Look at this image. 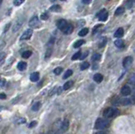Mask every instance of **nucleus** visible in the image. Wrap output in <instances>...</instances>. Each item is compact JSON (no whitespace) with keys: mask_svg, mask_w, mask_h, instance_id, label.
<instances>
[{"mask_svg":"<svg viewBox=\"0 0 135 134\" xmlns=\"http://www.w3.org/2000/svg\"><path fill=\"white\" fill-rule=\"evenodd\" d=\"M117 114H118L117 109L112 108V107H108V108L105 109V111H103V116L106 119H112L117 116Z\"/></svg>","mask_w":135,"mask_h":134,"instance_id":"obj_1","label":"nucleus"},{"mask_svg":"<svg viewBox=\"0 0 135 134\" xmlns=\"http://www.w3.org/2000/svg\"><path fill=\"white\" fill-rule=\"evenodd\" d=\"M110 123L109 121H107V119L106 118H98L96 121H95V128L97 130H103L106 129L109 127Z\"/></svg>","mask_w":135,"mask_h":134,"instance_id":"obj_2","label":"nucleus"},{"mask_svg":"<svg viewBox=\"0 0 135 134\" xmlns=\"http://www.w3.org/2000/svg\"><path fill=\"white\" fill-rule=\"evenodd\" d=\"M29 26L31 28H39L41 26V22L39 20L37 16H34L29 21Z\"/></svg>","mask_w":135,"mask_h":134,"instance_id":"obj_3","label":"nucleus"},{"mask_svg":"<svg viewBox=\"0 0 135 134\" xmlns=\"http://www.w3.org/2000/svg\"><path fill=\"white\" fill-rule=\"evenodd\" d=\"M97 17L99 19V20H101V21H106L108 18L107 11H106L105 9H101V11H99V13L97 14Z\"/></svg>","mask_w":135,"mask_h":134,"instance_id":"obj_4","label":"nucleus"},{"mask_svg":"<svg viewBox=\"0 0 135 134\" xmlns=\"http://www.w3.org/2000/svg\"><path fill=\"white\" fill-rule=\"evenodd\" d=\"M32 34H33V30H32L31 29H28V30H26L25 31H24L23 34H22V36H20V41H27V40H29L30 37H31Z\"/></svg>","mask_w":135,"mask_h":134,"instance_id":"obj_5","label":"nucleus"},{"mask_svg":"<svg viewBox=\"0 0 135 134\" xmlns=\"http://www.w3.org/2000/svg\"><path fill=\"white\" fill-rule=\"evenodd\" d=\"M133 64V57L128 56V57H126L122 61V66H123L124 68H128L130 67Z\"/></svg>","mask_w":135,"mask_h":134,"instance_id":"obj_6","label":"nucleus"},{"mask_svg":"<svg viewBox=\"0 0 135 134\" xmlns=\"http://www.w3.org/2000/svg\"><path fill=\"white\" fill-rule=\"evenodd\" d=\"M69 127V121L68 120V119H64V120L63 121L62 124H61V133H66L68 131V129Z\"/></svg>","mask_w":135,"mask_h":134,"instance_id":"obj_7","label":"nucleus"},{"mask_svg":"<svg viewBox=\"0 0 135 134\" xmlns=\"http://www.w3.org/2000/svg\"><path fill=\"white\" fill-rule=\"evenodd\" d=\"M67 25H68V22L65 20H63V19H61V20H59L57 22V26H58V28L60 30H62V31L66 28Z\"/></svg>","mask_w":135,"mask_h":134,"instance_id":"obj_8","label":"nucleus"},{"mask_svg":"<svg viewBox=\"0 0 135 134\" xmlns=\"http://www.w3.org/2000/svg\"><path fill=\"white\" fill-rule=\"evenodd\" d=\"M131 92H132V89L128 85H124L121 89V94L123 96H128L131 94Z\"/></svg>","mask_w":135,"mask_h":134,"instance_id":"obj_9","label":"nucleus"},{"mask_svg":"<svg viewBox=\"0 0 135 134\" xmlns=\"http://www.w3.org/2000/svg\"><path fill=\"white\" fill-rule=\"evenodd\" d=\"M24 23V20H18L17 21L15 22V24H14V27H13V32H16L21 27V25Z\"/></svg>","mask_w":135,"mask_h":134,"instance_id":"obj_10","label":"nucleus"},{"mask_svg":"<svg viewBox=\"0 0 135 134\" xmlns=\"http://www.w3.org/2000/svg\"><path fill=\"white\" fill-rule=\"evenodd\" d=\"M73 26L70 24H68V25L66 26V28L63 30V32L64 33L65 35H70L71 33L73 32Z\"/></svg>","mask_w":135,"mask_h":134,"instance_id":"obj_11","label":"nucleus"},{"mask_svg":"<svg viewBox=\"0 0 135 134\" xmlns=\"http://www.w3.org/2000/svg\"><path fill=\"white\" fill-rule=\"evenodd\" d=\"M30 79L32 82H37L39 79H40V73L38 72H35V73L30 74Z\"/></svg>","mask_w":135,"mask_h":134,"instance_id":"obj_12","label":"nucleus"},{"mask_svg":"<svg viewBox=\"0 0 135 134\" xmlns=\"http://www.w3.org/2000/svg\"><path fill=\"white\" fill-rule=\"evenodd\" d=\"M94 80H95L96 83H98V84H100L101 82L103 80V75L102 74H101V73H95V75H94Z\"/></svg>","mask_w":135,"mask_h":134,"instance_id":"obj_13","label":"nucleus"},{"mask_svg":"<svg viewBox=\"0 0 135 134\" xmlns=\"http://www.w3.org/2000/svg\"><path fill=\"white\" fill-rule=\"evenodd\" d=\"M123 34H124V30L122 28H119L116 30V31L115 32L114 34V36L116 37V38H121L122 36H123Z\"/></svg>","mask_w":135,"mask_h":134,"instance_id":"obj_14","label":"nucleus"},{"mask_svg":"<svg viewBox=\"0 0 135 134\" xmlns=\"http://www.w3.org/2000/svg\"><path fill=\"white\" fill-rule=\"evenodd\" d=\"M17 67L20 71H24V70H25V68L27 67V63H26L25 62H20L17 65Z\"/></svg>","mask_w":135,"mask_h":134,"instance_id":"obj_15","label":"nucleus"},{"mask_svg":"<svg viewBox=\"0 0 135 134\" xmlns=\"http://www.w3.org/2000/svg\"><path fill=\"white\" fill-rule=\"evenodd\" d=\"M124 12H125V8L122 7V6H121V7L117 8V9H116V11H115V15H116V16L122 15V14H124Z\"/></svg>","mask_w":135,"mask_h":134,"instance_id":"obj_16","label":"nucleus"},{"mask_svg":"<svg viewBox=\"0 0 135 134\" xmlns=\"http://www.w3.org/2000/svg\"><path fill=\"white\" fill-rule=\"evenodd\" d=\"M114 44H115V46L116 47H118V48H122V47H123V46H124L123 41L121 40V39H117V40H116L115 42H114Z\"/></svg>","mask_w":135,"mask_h":134,"instance_id":"obj_17","label":"nucleus"},{"mask_svg":"<svg viewBox=\"0 0 135 134\" xmlns=\"http://www.w3.org/2000/svg\"><path fill=\"white\" fill-rule=\"evenodd\" d=\"M73 85V81H68L66 83L64 84V85H63V89L64 90H68L70 88H72V86Z\"/></svg>","mask_w":135,"mask_h":134,"instance_id":"obj_18","label":"nucleus"},{"mask_svg":"<svg viewBox=\"0 0 135 134\" xmlns=\"http://www.w3.org/2000/svg\"><path fill=\"white\" fill-rule=\"evenodd\" d=\"M41 106H42V103H41L40 101H38V102H36L35 104L32 106L31 107V110L33 111H39V109L41 108Z\"/></svg>","mask_w":135,"mask_h":134,"instance_id":"obj_19","label":"nucleus"},{"mask_svg":"<svg viewBox=\"0 0 135 134\" xmlns=\"http://www.w3.org/2000/svg\"><path fill=\"white\" fill-rule=\"evenodd\" d=\"M50 10H51V11H52V12H56V13H58V12L61 11V6L58 5V4L53 5L50 8Z\"/></svg>","mask_w":135,"mask_h":134,"instance_id":"obj_20","label":"nucleus"},{"mask_svg":"<svg viewBox=\"0 0 135 134\" xmlns=\"http://www.w3.org/2000/svg\"><path fill=\"white\" fill-rule=\"evenodd\" d=\"M88 33H89V29H88V28H83L82 30L79 32V36H85Z\"/></svg>","mask_w":135,"mask_h":134,"instance_id":"obj_21","label":"nucleus"},{"mask_svg":"<svg viewBox=\"0 0 135 134\" xmlns=\"http://www.w3.org/2000/svg\"><path fill=\"white\" fill-rule=\"evenodd\" d=\"M83 44H85V41L84 40H78L77 42L73 44V47H74V48H78V47L82 46Z\"/></svg>","mask_w":135,"mask_h":134,"instance_id":"obj_22","label":"nucleus"},{"mask_svg":"<svg viewBox=\"0 0 135 134\" xmlns=\"http://www.w3.org/2000/svg\"><path fill=\"white\" fill-rule=\"evenodd\" d=\"M73 74V71L71 69H68V70H67L66 72H65V73H64V75H63V79H68V78H69L71 75Z\"/></svg>","mask_w":135,"mask_h":134,"instance_id":"obj_23","label":"nucleus"},{"mask_svg":"<svg viewBox=\"0 0 135 134\" xmlns=\"http://www.w3.org/2000/svg\"><path fill=\"white\" fill-rule=\"evenodd\" d=\"M101 54H99V53H95V54H94L93 56H92L91 59H92V61H94V62H97L101 59Z\"/></svg>","mask_w":135,"mask_h":134,"instance_id":"obj_24","label":"nucleus"},{"mask_svg":"<svg viewBox=\"0 0 135 134\" xmlns=\"http://www.w3.org/2000/svg\"><path fill=\"white\" fill-rule=\"evenodd\" d=\"M31 55H32V52L30 51H25L22 53V57H23L24 58H29Z\"/></svg>","mask_w":135,"mask_h":134,"instance_id":"obj_25","label":"nucleus"},{"mask_svg":"<svg viewBox=\"0 0 135 134\" xmlns=\"http://www.w3.org/2000/svg\"><path fill=\"white\" fill-rule=\"evenodd\" d=\"M90 67V63L88 62H84V63L80 66V69L81 70H86L87 68H89Z\"/></svg>","mask_w":135,"mask_h":134,"instance_id":"obj_26","label":"nucleus"},{"mask_svg":"<svg viewBox=\"0 0 135 134\" xmlns=\"http://www.w3.org/2000/svg\"><path fill=\"white\" fill-rule=\"evenodd\" d=\"M80 57H81V51H78V52H76L75 54H73V57H72V60H77V59H79V58H80Z\"/></svg>","mask_w":135,"mask_h":134,"instance_id":"obj_27","label":"nucleus"},{"mask_svg":"<svg viewBox=\"0 0 135 134\" xmlns=\"http://www.w3.org/2000/svg\"><path fill=\"white\" fill-rule=\"evenodd\" d=\"M52 47H49V48L46 50V56H45V58H48V57H51L52 55Z\"/></svg>","mask_w":135,"mask_h":134,"instance_id":"obj_28","label":"nucleus"},{"mask_svg":"<svg viewBox=\"0 0 135 134\" xmlns=\"http://www.w3.org/2000/svg\"><path fill=\"white\" fill-rule=\"evenodd\" d=\"M63 72V67H56V68L54 69V71H53V73H54L56 75H59L61 73Z\"/></svg>","mask_w":135,"mask_h":134,"instance_id":"obj_29","label":"nucleus"},{"mask_svg":"<svg viewBox=\"0 0 135 134\" xmlns=\"http://www.w3.org/2000/svg\"><path fill=\"white\" fill-rule=\"evenodd\" d=\"M48 18H49V14L46 12H45V13H43L41 15V20H47Z\"/></svg>","mask_w":135,"mask_h":134,"instance_id":"obj_30","label":"nucleus"},{"mask_svg":"<svg viewBox=\"0 0 135 134\" xmlns=\"http://www.w3.org/2000/svg\"><path fill=\"white\" fill-rule=\"evenodd\" d=\"M125 6H126L127 9H130V8H132L133 0H128V1L126 2V3H125Z\"/></svg>","mask_w":135,"mask_h":134,"instance_id":"obj_31","label":"nucleus"},{"mask_svg":"<svg viewBox=\"0 0 135 134\" xmlns=\"http://www.w3.org/2000/svg\"><path fill=\"white\" fill-rule=\"evenodd\" d=\"M24 2V0H14V5L15 6H20Z\"/></svg>","mask_w":135,"mask_h":134,"instance_id":"obj_32","label":"nucleus"},{"mask_svg":"<svg viewBox=\"0 0 135 134\" xmlns=\"http://www.w3.org/2000/svg\"><path fill=\"white\" fill-rule=\"evenodd\" d=\"M6 57V54L4 52H1L0 53V63H2L3 62V60L5 59Z\"/></svg>","mask_w":135,"mask_h":134,"instance_id":"obj_33","label":"nucleus"},{"mask_svg":"<svg viewBox=\"0 0 135 134\" xmlns=\"http://www.w3.org/2000/svg\"><path fill=\"white\" fill-rule=\"evenodd\" d=\"M129 81H130L132 84H135V73H133L132 75L130 76V78H129Z\"/></svg>","mask_w":135,"mask_h":134,"instance_id":"obj_34","label":"nucleus"},{"mask_svg":"<svg viewBox=\"0 0 135 134\" xmlns=\"http://www.w3.org/2000/svg\"><path fill=\"white\" fill-rule=\"evenodd\" d=\"M106 43V38L102 39V40L101 41V42H100V44H99V46H100V47H103V46H105Z\"/></svg>","mask_w":135,"mask_h":134,"instance_id":"obj_35","label":"nucleus"},{"mask_svg":"<svg viewBox=\"0 0 135 134\" xmlns=\"http://www.w3.org/2000/svg\"><path fill=\"white\" fill-rule=\"evenodd\" d=\"M36 124H37V122H36V121H31V122H30V124L29 125V127H30V128H31V127H36Z\"/></svg>","mask_w":135,"mask_h":134,"instance_id":"obj_36","label":"nucleus"},{"mask_svg":"<svg viewBox=\"0 0 135 134\" xmlns=\"http://www.w3.org/2000/svg\"><path fill=\"white\" fill-rule=\"evenodd\" d=\"M88 53H89V52H88V51H85V52L84 53L83 55H81V57H80V59H81V60H83V59H85V57H87V56H88Z\"/></svg>","mask_w":135,"mask_h":134,"instance_id":"obj_37","label":"nucleus"},{"mask_svg":"<svg viewBox=\"0 0 135 134\" xmlns=\"http://www.w3.org/2000/svg\"><path fill=\"white\" fill-rule=\"evenodd\" d=\"M6 99V94H3V93H1L0 94V100H4Z\"/></svg>","mask_w":135,"mask_h":134,"instance_id":"obj_38","label":"nucleus"},{"mask_svg":"<svg viewBox=\"0 0 135 134\" xmlns=\"http://www.w3.org/2000/svg\"><path fill=\"white\" fill-rule=\"evenodd\" d=\"M91 1L92 0H82V2L85 3V4H89V3H91Z\"/></svg>","mask_w":135,"mask_h":134,"instance_id":"obj_39","label":"nucleus"},{"mask_svg":"<svg viewBox=\"0 0 135 134\" xmlns=\"http://www.w3.org/2000/svg\"><path fill=\"white\" fill-rule=\"evenodd\" d=\"M10 24H7V25H6V27H5V29H4V32H6V31H7V30H9V26H10Z\"/></svg>","mask_w":135,"mask_h":134,"instance_id":"obj_40","label":"nucleus"},{"mask_svg":"<svg viewBox=\"0 0 135 134\" xmlns=\"http://www.w3.org/2000/svg\"><path fill=\"white\" fill-rule=\"evenodd\" d=\"M95 134H107L106 133V132H103V131H100V132H98V133H96Z\"/></svg>","mask_w":135,"mask_h":134,"instance_id":"obj_41","label":"nucleus"},{"mask_svg":"<svg viewBox=\"0 0 135 134\" xmlns=\"http://www.w3.org/2000/svg\"><path fill=\"white\" fill-rule=\"evenodd\" d=\"M2 2H3V0H0V5H1V3H2Z\"/></svg>","mask_w":135,"mask_h":134,"instance_id":"obj_42","label":"nucleus"},{"mask_svg":"<svg viewBox=\"0 0 135 134\" xmlns=\"http://www.w3.org/2000/svg\"><path fill=\"white\" fill-rule=\"evenodd\" d=\"M61 1H65V0H61Z\"/></svg>","mask_w":135,"mask_h":134,"instance_id":"obj_43","label":"nucleus"},{"mask_svg":"<svg viewBox=\"0 0 135 134\" xmlns=\"http://www.w3.org/2000/svg\"><path fill=\"white\" fill-rule=\"evenodd\" d=\"M55 134H58V133H55Z\"/></svg>","mask_w":135,"mask_h":134,"instance_id":"obj_44","label":"nucleus"}]
</instances>
